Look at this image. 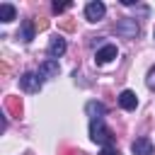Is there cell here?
I'll return each mask as SVG.
<instances>
[{
    "mask_svg": "<svg viewBox=\"0 0 155 155\" xmlns=\"http://www.w3.org/2000/svg\"><path fill=\"white\" fill-rule=\"evenodd\" d=\"M90 138L104 148V145H111L114 133L104 126V121H102V119H94V121H90Z\"/></svg>",
    "mask_w": 155,
    "mask_h": 155,
    "instance_id": "6da1fadb",
    "label": "cell"
},
{
    "mask_svg": "<svg viewBox=\"0 0 155 155\" xmlns=\"http://www.w3.org/2000/svg\"><path fill=\"white\" fill-rule=\"evenodd\" d=\"M104 12H107V7H104V2H99V0H92V2L85 5V19H87V22H99V19L104 17Z\"/></svg>",
    "mask_w": 155,
    "mask_h": 155,
    "instance_id": "7a4b0ae2",
    "label": "cell"
},
{
    "mask_svg": "<svg viewBox=\"0 0 155 155\" xmlns=\"http://www.w3.org/2000/svg\"><path fill=\"white\" fill-rule=\"evenodd\" d=\"M41 78L36 75V73H24L22 78H19V87L24 90V92H39L41 90Z\"/></svg>",
    "mask_w": 155,
    "mask_h": 155,
    "instance_id": "3957f363",
    "label": "cell"
},
{
    "mask_svg": "<svg viewBox=\"0 0 155 155\" xmlns=\"http://www.w3.org/2000/svg\"><path fill=\"white\" fill-rule=\"evenodd\" d=\"M116 34H121L124 39H136L138 36V22L136 19H121L116 24Z\"/></svg>",
    "mask_w": 155,
    "mask_h": 155,
    "instance_id": "277c9868",
    "label": "cell"
},
{
    "mask_svg": "<svg viewBox=\"0 0 155 155\" xmlns=\"http://www.w3.org/2000/svg\"><path fill=\"white\" fill-rule=\"evenodd\" d=\"M119 56V51H116V46L114 44H107V46H102L97 53H94V63L97 65H104V63H109V61H114Z\"/></svg>",
    "mask_w": 155,
    "mask_h": 155,
    "instance_id": "5b68a950",
    "label": "cell"
},
{
    "mask_svg": "<svg viewBox=\"0 0 155 155\" xmlns=\"http://www.w3.org/2000/svg\"><path fill=\"white\" fill-rule=\"evenodd\" d=\"M36 75L41 78V80H48V78H56L58 75V61L56 58H46L41 65H39V70H36Z\"/></svg>",
    "mask_w": 155,
    "mask_h": 155,
    "instance_id": "8992f818",
    "label": "cell"
},
{
    "mask_svg": "<svg viewBox=\"0 0 155 155\" xmlns=\"http://www.w3.org/2000/svg\"><path fill=\"white\" fill-rule=\"evenodd\" d=\"M131 150H133V155H153V140L150 138H136L133 143H131Z\"/></svg>",
    "mask_w": 155,
    "mask_h": 155,
    "instance_id": "52a82bcc",
    "label": "cell"
},
{
    "mask_svg": "<svg viewBox=\"0 0 155 155\" xmlns=\"http://www.w3.org/2000/svg\"><path fill=\"white\" fill-rule=\"evenodd\" d=\"M34 34H36V24H34L31 19H22V27H19L17 39H22L24 44H29V41L34 39Z\"/></svg>",
    "mask_w": 155,
    "mask_h": 155,
    "instance_id": "ba28073f",
    "label": "cell"
},
{
    "mask_svg": "<svg viewBox=\"0 0 155 155\" xmlns=\"http://www.w3.org/2000/svg\"><path fill=\"white\" fill-rule=\"evenodd\" d=\"M119 104H121V109H126V111H133V109L138 107V97H136V92H131V90H124V92L119 94Z\"/></svg>",
    "mask_w": 155,
    "mask_h": 155,
    "instance_id": "9c48e42d",
    "label": "cell"
},
{
    "mask_svg": "<svg viewBox=\"0 0 155 155\" xmlns=\"http://www.w3.org/2000/svg\"><path fill=\"white\" fill-rule=\"evenodd\" d=\"M65 39H61V36H53L51 39V44H48V56L51 58H61L63 53H65Z\"/></svg>",
    "mask_w": 155,
    "mask_h": 155,
    "instance_id": "30bf717a",
    "label": "cell"
},
{
    "mask_svg": "<svg viewBox=\"0 0 155 155\" xmlns=\"http://www.w3.org/2000/svg\"><path fill=\"white\" fill-rule=\"evenodd\" d=\"M5 109H7L12 116L19 119V116H22V99H19V97H7V99H5Z\"/></svg>",
    "mask_w": 155,
    "mask_h": 155,
    "instance_id": "8fae6325",
    "label": "cell"
},
{
    "mask_svg": "<svg viewBox=\"0 0 155 155\" xmlns=\"http://www.w3.org/2000/svg\"><path fill=\"white\" fill-rule=\"evenodd\" d=\"M85 109H87V114H90V119H92V121H94V119H102V116H104V111H107L102 102H87V107H85Z\"/></svg>",
    "mask_w": 155,
    "mask_h": 155,
    "instance_id": "7c38bea8",
    "label": "cell"
},
{
    "mask_svg": "<svg viewBox=\"0 0 155 155\" xmlns=\"http://www.w3.org/2000/svg\"><path fill=\"white\" fill-rule=\"evenodd\" d=\"M0 19H2V22H12V19H15V5L2 2V5H0Z\"/></svg>",
    "mask_w": 155,
    "mask_h": 155,
    "instance_id": "4fadbf2b",
    "label": "cell"
},
{
    "mask_svg": "<svg viewBox=\"0 0 155 155\" xmlns=\"http://www.w3.org/2000/svg\"><path fill=\"white\" fill-rule=\"evenodd\" d=\"M68 7H70V2H58V0L53 2V12H56V15H61V12H65Z\"/></svg>",
    "mask_w": 155,
    "mask_h": 155,
    "instance_id": "5bb4252c",
    "label": "cell"
},
{
    "mask_svg": "<svg viewBox=\"0 0 155 155\" xmlns=\"http://www.w3.org/2000/svg\"><path fill=\"white\" fill-rule=\"evenodd\" d=\"M99 155H119V150H116L114 145H104V148L99 150Z\"/></svg>",
    "mask_w": 155,
    "mask_h": 155,
    "instance_id": "9a60e30c",
    "label": "cell"
},
{
    "mask_svg": "<svg viewBox=\"0 0 155 155\" xmlns=\"http://www.w3.org/2000/svg\"><path fill=\"white\" fill-rule=\"evenodd\" d=\"M145 82H148V87H150V90H155V68H150V73H148V78H145Z\"/></svg>",
    "mask_w": 155,
    "mask_h": 155,
    "instance_id": "2e32d148",
    "label": "cell"
},
{
    "mask_svg": "<svg viewBox=\"0 0 155 155\" xmlns=\"http://www.w3.org/2000/svg\"><path fill=\"white\" fill-rule=\"evenodd\" d=\"M34 24H36V29H46V27H48V22H46L44 17H41V19H36Z\"/></svg>",
    "mask_w": 155,
    "mask_h": 155,
    "instance_id": "e0dca14e",
    "label": "cell"
}]
</instances>
